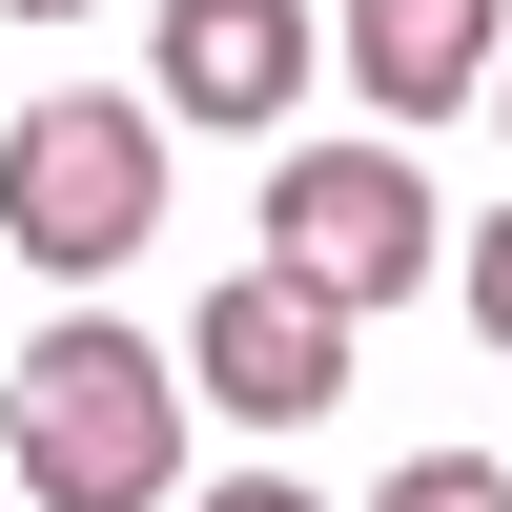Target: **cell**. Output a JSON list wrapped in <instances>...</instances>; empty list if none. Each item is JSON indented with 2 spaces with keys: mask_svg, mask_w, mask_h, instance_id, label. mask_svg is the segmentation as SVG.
I'll return each mask as SVG.
<instances>
[{
  "mask_svg": "<svg viewBox=\"0 0 512 512\" xmlns=\"http://www.w3.org/2000/svg\"><path fill=\"white\" fill-rule=\"evenodd\" d=\"M0 492H41V512H164L185 492V349H144L123 308H62L41 349H0Z\"/></svg>",
  "mask_w": 512,
  "mask_h": 512,
  "instance_id": "cell-1",
  "label": "cell"
},
{
  "mask_svg": "<svg viewBox=\"0 0 512 512\" xmlns=\"http://www.w3.org/2000/svg\"><path fill=\"white\" fill-rule=\"evenodd\" d=\"M144 226H164V103L62 82V103H21V123H0V246H21V267L103 287Z\"/></svg>",
  "mask_w": 512,
  "mask_h": 512,
  "instance_id": "cell-2",
  "label": "cell"
},
{
  "mask_svg": "<svg viewBox=\"0 0 512 512\" xmlns=\"http://www.w3.org/2000/svg\"><path fill=\"white\" fill-rule=\"evenodd\" d=\"M267 267L308 287V308L431 287V185H410V144H308V164H267Z\"/></svg>",
  "mask_w": 512,
  "mask_h": 512,
  "instance_id": "cell-3",
  "label": "cell"
},
{
  "mask_svg": "<svg viewBox=\"0 0 512 512\" xmlns=\"http://www.w3.org/2000/svg\"><path fill=\"white\" fill-rule=\"evenodd\" d=\"M185 390L246 410V431H308V410H349V308H308L287 267H226L185 328Z\"/></svg>",
  "mask_w": 512,
  "mask_h": 512,
  "instance_id": "cell-4",
  "label": "cell"
},
{
  "mask_svg": "<svg viewBox=\"0 0 512 512\" xmlns=\"http://www.w3.org/2000/svg\"><path fill=\"white\" fill-rule=\"evenodd\" d=\"M308 62H328L308 0H164V82H144V103H164V123H246V144H267V123L308 103Z\"/></svg>",
  "mask_w": 512,
  "mask_h": 512,
  "instance_id": "cell-5",
  "label": "cell"
},
{
  "mask_svg": "<svg viewBox=\"0 0 512 512\" xmlns=\"http://www.w3.org/2000/svg\"><path fill=\"white\" fill-rule=\"evenodd\" d=\"M492 41H512V0H349L328 62L369 82V123H451V103L492 82Z\"/></svg>",
  "mask_w": 512,
  "mask_h": 512,
  "instance_id": "cell-6",
  "label": "cell"
},
{
  "mask_svg": "<svg viewBox=\"0 0 512 512\" xmlns=\"http://www.w3.org/2000/svg\"><path fill=\"white\" fill-rule=\"evenodd\" d=\"M369 512H512V472H492V451H410Z\"/></svg>",
  "mask_w": 512,
  "mask_h": 512,
  "instance_id": "cell-7",
  "label": "cell"
},
{
  "mask_svg": "<svg viewBox=\"0 0 512 512\" xmlns=\"http://www.w3.org/2000/svg\"><path fill=\"white\" fill-rule=\"evenodd\" d=\"M472 328H492V349H512V205H492V226H472Z\"/></svg>",
  "mask_w": 512,
  "mask_h": 512,
  "instance_id": "cell-8",
  "label": "cell"
},
{
  "mask_svg": "<svg viewBox=\"0 0 512 512\" xmlns=\"http://www.w3.org/2000/svg\"><path fill=\"white\" fill-rule=\"evenodd\" d=\"M205 512H328V492H287V472H226V492H205Z\"/></svg>",
  "mask_w": 512,
  "mask_h": 512,
  "instance_id": "cell-9",
  "label": "cell"
},
{
  "mask_svg": "<svg viewBox=\"0 0 512 512\" xmlns=\"http://www.w3.org/2000/svg\"><path fill=\"white\" fill-rule=\"evenodd\" d=\"M0 21H103V0H0Z\"/></svg>",
  "mask_w": 512,
  "mask_h": 512,
  "instance_id": "cell-10",
  "label": "cell"
}]
</instances>
